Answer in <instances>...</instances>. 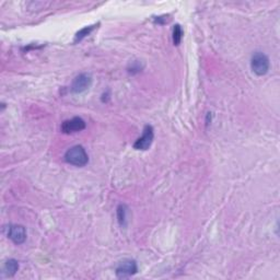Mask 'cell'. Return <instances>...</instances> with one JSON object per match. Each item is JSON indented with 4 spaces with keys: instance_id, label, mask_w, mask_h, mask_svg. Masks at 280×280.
<instances>
[{
    "instance_id": "cell-2",
    "label": "cell",
    "mask_w": 280,
    "mask_h": 280,
    "mask_svg": "<svg viewBox=\"0 0 280 280\" xmlns=\"http://www.w3.org/2000/svg\"><path fill=\"white\" fill-rule=\"evenodd\" d=\"M251 68L257 76H264L270 70V59L262 52H256L251 59Z\"/></svg>"
},
{
    "instance_id": "cell-9",
    "label": "cell",
    "mask_w": 280,
    "mask_h": 280,
    "mask_svg": "<svg viewBox=\"0 0 280 280\" xmlns=\"http://www.w3.org/2000/svg\"><path fill=\"white\" fill-rule=\"evenodd\" d=\"M183 38V30L180 24H175L174 29H173V44L175 46L180 45Z\"/></svg>"
},
{
    "instance_id": "cell-7",
    "label": "cell",
    "mask_w": 280,
    "mask_h": 280,
    "mask_svg": "<svg viewBox=\"0 0 280 280\" xmlns=\"http://www.w3.org/2000/svg\"><path fill=\"white\" fill-rule=\"evenodd\" d=\"M8 238L12 241L14 244H22L26 240V230L23 226L13 225L8 229Z\"/></svg>"
},
{
    "instance_id": "cell-5",
    "label": "cell",
    "mask_w": 280,
    "mask_h": 280,
    "mask_svg": "<svg viewBox=\"0 0 280 280\" xmlns=\"http://www.w3.org/2000/svg\"><path fill=\"white\" fill-rule=\"evenodd\" d=\"M86 128V122L83 121L81 117H74L71 120L65 121L63 124H61L60 131L64 134H74L81 132Z\"/></svg>"
},
{
    "instance_id": "cell-3",
    "label": "cell",
    "mask_w": 280,
    "mask_h": 280,
    "mask_svg": "<svg viewBox=\"0 0 280 280\" xmlns=\"http://www.w3.org/2000/svg\"><path fill=\"white\" fill-rule=\"evenodd\" d=\"M153 138H154V133H153L152 126L145 125L143 128L142 136L138 138L136 140V142L134 143V149L142 150V151L148 150L150 148V145L152 144Z\"/></svg>"
},
{
    "instance_id": "cell-10",
    "label": "cell",
    "mask_w": 280,
    "mask_h": 280,
    "mask_svg": "<svg viewBox=\"0 0 280 280\" xmlns=\"http://www.w3.org/2000/svg\"><path fill=\"white\" fill-rule=\"evenodd\" d=\"M127 214V207L125 205H120L117 207V219H119L120 225L123 227L126 225V216Z\"/></svg>"
},
{
    "instance_id": "cell-11",
    "label": "cell",
    "mask_w": 280,
    "mask_h": 280,
    "mask_svg": "<svg viewBox=\"0 0 280 280\" xmlns=\"http://www.w3.org/2000/svg\"><path fill=\"white\" fill-rule=\"evenodd\" d=\"M95 26L97 25H91V26H86V27H83V29H81L79 32L77 33L76 34V37H75V43L77 42H80L81 40H83L87 35L90 34V33L95 29Z\"/></svg>"
},
{
    "instance_id": "cell-8",
    "label": "cell",
    "mask_w": 280,
    "mask_h": 280,
    "mask_svg": "<svg viewBox=\"0 0 280 280\" xmlns=\"http://www.w3.org/2000/svg\"><path fill=\"white\" fill-rule=\"evenodd\" d=\"M19 270V264L15 260H9L3 266V274L7 277H12Z\"/></svg>"
},
{
    "instance_id": "cell-4",
    "label": "cell",
    "mask_w": 280,
    "mask_h": 280,
    "mask_svg": "<svg viewBox=\"0 0 280 280\" xmlns=\"http://www.w3.org/2000/svg\"><path fill=\"white\" fill-rule=\"evenodd\" d=\"M138 272L137 263L134 260H124L116 267V276L119 278H128Z\"/></svg>"
},
{
    "instance_id": "cell-6",
    "label": "cell",
    "mask_w": 280,
    "mask_h": 280,
    "mask_svg": "<svg viewBox=\"0 0 280 280\" xmlns=\"http://www.w3.org/2000/svg\"><path fill=\"white\" fill-rule=\"evenodd\" d=\"M92 83V78L89 74H80L77 76L71 85V91L74 93H81L90 88Z\"/></svg>"
},
{
    "instance_id": "cell-1",
    "label": "cell",
    "mask_w": 280,
    "mask_h": 280,
    "mask_svg": "<svg viewBox=\"0 0 280 280\" xmlns=\"http://www.w3.org/2000/svg\"><path fill=\"white\" fill-rule=\"evenodd\" d=\"M65 160L67 163L75 166H85L89 162V156L82 145H75L70 148L65 154Z\"/></svg>"
}]
</instances>
